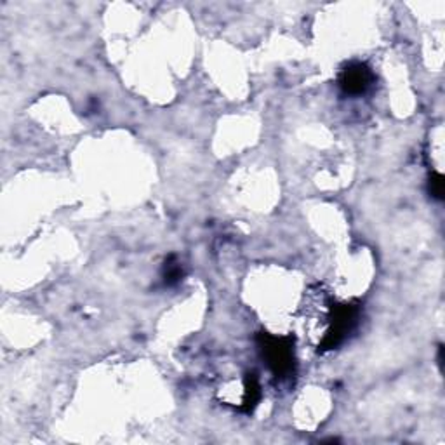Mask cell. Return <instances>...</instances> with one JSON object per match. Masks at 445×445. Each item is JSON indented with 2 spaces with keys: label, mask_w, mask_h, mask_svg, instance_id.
Instances as JSON below:
<instances>
[{
  "label": "cell",
  "mask_w": 445,
  "mask_h": 445,
  "mask_svg": "<svg viewBox=\"0 0 445 445\" xmlns=\"http://www.w3.org/2000/svg\"><path fill=\"white\" fill-rule=\"evenodd\" d=\"M181 275H183V271H181L179 263L176 261L174 258H169L167 261H165V265H164V280H165V284H169V285L176 284V282H179Z\"/></svg>",
  "instance_id": "obj_3"
},
{
  "label": "cell",
  "mask_w": 445,
  "mask_h": 445,
  "mask_svg": "<svg viewBox=\"0 0 445 445\" xmlns=\"http://www.w3.org/2000/svg\"><path fill=\"white\" fill-rule=\"evenodd\" d=\"M338 82L345 94L360 96L371 89L372 82H374V73L364 63H350L345 70H341Z\"/></svg>",
  "instance_id": "obj_2"
},
{
  "label": "cell",
  "mask_w": 445,
  "mask_h": 445,
  "mask_svg": "<svg viewBox=\"0 0 445 445\" xmlns=\"http://www.w3.org/2000/svg\"><path fill=\"white\" fill-rule=\"evenodd\" d=\"M429 194L437 201L444 198V176L442 174H432L429 178Z\"/></svg>",
  "instance_id": "obj_4"
},
{
  "label": "cell",
  "mask_w": 445,
  "mask_h": 445,
  "mask_svg": "<svg viewBox=\"0 0 445 445\" xmlns=\"http://www.w3.org/2000/svg\"><path fill=\"white\" fill-rule=\"evenodd\" d=\"M263 357L277 378H287L294 371V350L289 338H277V336H259Z\"/></svg>",
  "instance_id": "obj_1"
}]
</instances>
